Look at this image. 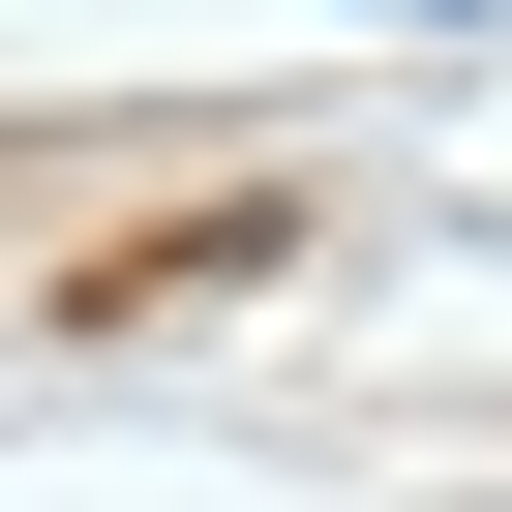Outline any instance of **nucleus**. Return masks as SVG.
Here are the masks:
<instances>
[{"label": "nucleus", "mask_w": 512, "mask_h": 512, "mask_svg": "<svg viewBox=\"0 0 512 512\" xmlns=\"http://www.w3.org/2000/svg\"><path fill=\"white\" fill-rule=\"evenodd\" d=\"M362 31H482V0H362Z\"/></svg>", "instance_id": "f257e3e1"}]
</instances>
